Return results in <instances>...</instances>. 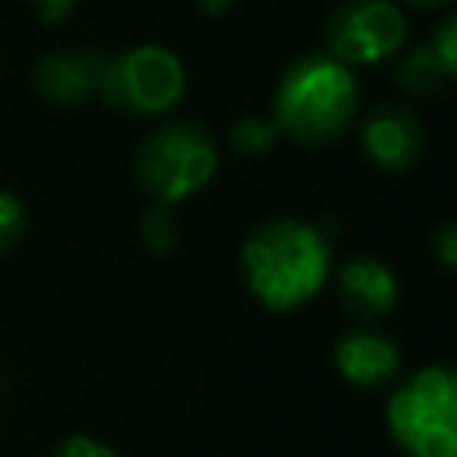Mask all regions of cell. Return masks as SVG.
I'll list each match as a JSON object with an SVG mask.
<instances>
[{
	"mask_svg": "<svg viewBox=\"0 0 457 457\" xmlns=\"http://www.w3.org/2000/svg\"><path fill=\"white\" fill-rule=\"evenodd\" d=\"M232 4H236V0H196V7H200L204 14H225Z\"/></svg>",
	"mask_w": 457,
	"mask_h": 457,
	"instance_id": "obj_19",
	"label": "cell"
},
{
	"mask_svg": "<svg viewBox=\"0 0 457 457\" xmlns=\"http://www.w3.org/2000/svg\"><path fill=\"white\" fill-rule=\"evenodd\" d=\"M361 150L364 157L389 171V175H403L418 164L421 150H425V129L414 118V111L400 107V104H382L375 111H368L361 118Z\"/></svg>",
	"mask_w": 457,
	"mask_h": 457,
	"instance_id": "obj_7",
	"label": "cell"
},
{
	"mask_svg": "<svg viewBox=\"0 0 457 457\" xmlns=\"http://www.w3.org/2000/svg\"><path fill=\"white\" fill-rule=\"evenodd\" d=\"M29 4H32V11H36L43 21H50V25L64 21V18L71 14V7H75V0H29Z\"/></svg>",
	"mask_w": 457,
	"mask_h": 457,
	"instance_id": "obj_18",
	"label": "cell"
},
{
	"mask_svg": "<svg viewBox=\"0 0 457 457\" xmlns=\"http://www.w3.org/2000/svg\"><path fill=\"white\" fill-rule=\"evenodd\" d=\"M332 364L350 386L378 389L400 375V346L378 328H350L332 343Z\"/></svg>",
	"mask_w": 457,
	"mask_h": 457,
	"instance_id": "obj_9",
	"label": "cell"
},
{
	"mask_svg": "<svg viewBox=\"0 0 457 457\" xmlns=\"http://www.w3.org/2000/svg\"><path fill=\"white\" fill-rule=\"evenodd\" d=\"M407 43V14L396 0H343L325 21V54L346 68L396 57Z\"/></svg>",
	"mask_w": 457,
	"mask_h": 457,
	"instance_id": "obj_6",
	"label": "cell"
},
{
	"mask_svg": "<svg viewBox=\"0 0 457 457\" xmlns=\"http://www.w3.org/2000/svg\"><path fill=\"white\" fill-rule=\"evenodd\" d=\"M139 236H143V246H146L150 253H157V257L171 253V250L179 246V221H175L171 207L154 200V204L143 211V218H139Z\"/></svg>",
	"mask_w": 457,
	"mask_h": 457,
	"instance_id": "obj_12",
	"label": "cell"
},
{
	"mask_svg": "<svg viewBox=\"0 0 457 457\" xmlns=\"http://www.w3.org/2000/svg\"><path fill=\"white\" fill-rule=\"evenodd\" d=\"M218 171V143L196 121H164L136 150V179L157 204L196 196Z\"/></svg>",
	"mask_w": 457,
	"mask_h": 457,
	"instance_id": "obj_4",
	"label": "cell"
},
{
	"mask_svg": "<svg viewBox=\"0 0 457 457\" xmlns=\"http://www.w3.org/2000/svg\"><path fill=\"white\" fill-rule=\"evenodd\" d=\"M396 4H407V7H418V11H428V7H443L450 0H396Z\"/></svg>",
	"mask_w": 457,
	"mask_h": 457,
	"instance_id": "obj_20",
	"label": "cell"
},
{
	"mask_svg": "<svg viewBox=\"0 0 457 457\" xmlns=\"http://www.w3.org/2000/svg\"><path fill=\"white\" fill-rule=\"evenodd\" d=\"M432 253H436V261H439L446 271H457V218L443 221V225L432 232Z\"/></svg>",
	"mask_w": 457,
	"mask_h": 457,
	"instance_id": "obj_16",
	"label": "cell"
},
{
	"mask_svg": "<svg viewBox=\"0 0 457 457\" xmlns=\"http://www.w3.org/2000/svg\"><path fill=\"white\" fill-rule=\"evenodd\" d=\"M428 50H432V57L439 61L443 75H446L450 82H457V11H450V14L436 25V32H432V39H428Z\"/></svg>",
	"mask_w": 457,
	"mask_h": 457,
	"instance_id": "obj_14",
	"label": "cell"
},
{
	"mask_svg": "<svg viewBox=\"0 0 457 457\" xmlns=\"http://www.w3.org/2000/svg\"><path fill=\"white\" fill-rule=\"evenodd\" d=\"M386 428L407 457H457V364L411 371L386 400Z\"/></svg>",
	"mask_w": 457,
	"mask_h": 457,
	"instance_id": "obj_3",
	"label": "cell"
},
{
	"mask_svg": "<svg viewBox=\"0 0 457 457\" xmlns=\"http://www.w3.org/2000/svg\"><path fill=\"white\" fill-rule=\"evenodd\" d=\"M104 54L96 50H54L36 61L32 86L50 104H82L96 93Z\"/></svg>",
	"mask_w": 457,
	"mask_h": 457,
	"instance_id": "obj_10",
	"label": "cell"
},
{
	"mask_svg": "<svg viewBox=\"0 0 457 457\" xmlns=\"http://www.w3.org/2000/svg\"><path fill=\"white\" fill-rule=\"evenodd\" d=\"M357 107L361 86L353 68L325 50H311L278 75L268 118L278 136L300 146H328L353 125Z\"/></svg>",
	"mask_w": 457,
	"mask_h": 457,
	"instance_id": "obj_2",
	"label": "cell"
},
{
	"mask_svg": "<svg viewBox=\"0 0 457 457\" xmlns=\"http://www.w3.org/2000/svg\"><path fill=\"white\" fill-rule=\"evenodd\" d=\"M228 139H232V146H236L239 154L257 157V154H268V150L278 143V129H275L271 118H264V114H243V118H236Z\"/></svg>",
	"mask_w": 457,
	"mask_h": 457,
	"instance_id": "obj_13",
	"label": "cell"
},
{
	"mask_svg": "<svg viewBox=\"0 0 457 457\" xmlns=\"http://www.w3.org/2000/svg\"><path fill=\"white\" fill-rule=\"evenodd\" d=\"M96 93L118 114L157 118L168 114L186 93V68L175 50L161 43H139L114 57H104Z\"/></svg>",
	"mask_w": 457,
	"mask_h": 457,
	"instance_id": "obj_5",
	"label": "cell"
},
{
	"mask_svg": "<svg viewBox=\"0 0 457 457\" xmlns=\"http://www.w3.org/2000/svg\"><path fill=\"white\" fill-rule=\"evenodd\" d=\"M396 82H400L403 93H411V96H436L450 79L443 75L439 61L432 57V50H428V43H425V46H414L411 54L400 57V64H396Z\"/></svg>",
	"mask_w": 457,
	"mask_h": 457,
	"instance_id": "obj_11",
	"label": "cell"
},
{
	"mask_svg": "<svg viewBox=\"0 0 457 457\" xmlns=\"http://www.w3.org/2000/svg\"><path fill=\"white\" fill-rule=\"evenodd\" d=\"M239 271L257 303L289 314L311 303L332 278V243L303 218H268L239 246Z\"/></svg>",
	"mask_w": 457,
	"mask_h": 457,
	"instance_id": "obj_1",
	"label": "cell"
},
{
	"mask_svg": "<svg viewBox=\"0 0 457 457\" xmlns=\"http://www.w3.org/2000/svg\"><path fill=\"white\" fill-rule=\"evenodd\" d=\"M21 232H25V211H21V204H18V196H11V193L0 189V257L21 239Z\"/></svg>",
	"mask_w": 457,
	"mask_h": 457,
	"instance_id": "obj_15",
	"label": "cell"
},
{
	"mask_svg": "<svg viewBox=\"0 0 457 457\" xmlns=\"http://www.w3.org/2000/svg\"><path fill=\"white\" fill-rule=\"evenodd\" d=\"M336 296L357 321L386 318L400 300V278L382 257L357 253L336 271Z\"/></svg>",
	"mask_w": 457,
	"mask_h": 457,
	"instance_id": "obj_8",
	"label": "cell"
},
{
	"mask_svg": "<svg viewBox=\"0 0 457 457\" xmlns=\"http://www.w3.org/2000/svg\"><path fill=\"white\" fill-rule=\"evenodd\" d=\"M54 457H118L107 443H100V439H93V436H68L57 450H54Z\"/></svg>",
	"mask_w": 457,
	"mask_h": 457,
	"instance_id": "obj_17",
	"label": "cell"
}]
</instances>
